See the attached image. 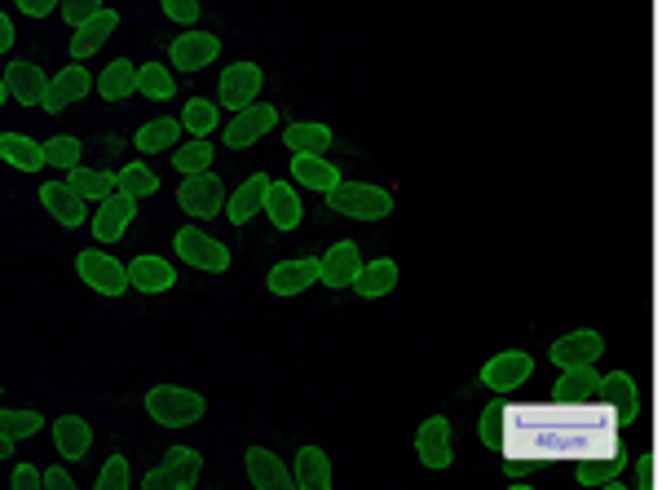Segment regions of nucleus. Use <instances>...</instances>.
Here are the masks:
<instances>
[{
  "mask_svg": "<svg viewBox=\"0 0 662 490\" xmlns=\"http://www.w3.org/2000/svg\"><path fill=\"white\" fill-rule=\"evenodd\" d=\"M623 420L614 403H526L504 407V460L513 469L588 465L619 456Z\"/></svg>",
  "mask_w": 662,
  "mask_h": 490,
  "instance_id": "1",
  "label": "nucleus"
},
{
  "mask_svg": "<svg viewBox=\"0 0 662 490\" xmlns=\"http://www.w3.org/2000/svg\"><path fill=\"white\" fill-rule=\"evenodd\" d=\"M204 411H208L204 394L182 389V385H155V389L146 394V416H151L155 425H164V429L199 425V420H204Z\"/></svg>",
  "mask_w": 662,
  "mask_h": 490,
  "instance_id": "2",
  "label": "nucleus"
},
{
  "mask_svg": "<svg viewBox=\"0 0 662 490\" xmlns=\"http://www.w3.org/2000/svg\"><path fill=\"white\" fill-rule=\"evenodd\" d=\"M328 208L353 217V221H384L393 212V195L380 186H366V181H340L335 190H328Z\"/></svg>",
  "mask_w": 662,
  "mask_h": 490,
  "instance_id": "3",
  "label": "nucleus"
},
{
  "mask_svg": "<svg viewBox=\"0 0 662 490\" xmlns=\"http://www.w3.org/2000/svg\"><path fill=\"white\" fill-rule=\"evenodd\" d=\"M199 473H204V456H199L195 447H173V451L164 456V465L151 469V473L142 478V487L146 490H195L199 487Z\"/></svg>",
  "mask_w": 662,
  "mask_h": 490,
  "instance_id": "4",
  "label": "nucleus"
},
{
  "mask_svg": "<svg viewBox=\"0 0 662 490\" xmlns=\"http://www.w3.org/2000/svg\"><path fill=\"white\" fill-rule=\"evenodd\" d=\"M173 248H177V257H182L186 265H195V270H208V274H226V270H230V248H226L221 239L195 230V226H182V230L173 234Z\"/></svg>",
  "mask_w": 662,
  "mask_h": 490,
  "instance_id": "5",
  "label": "nucleus"
},
{
  "mask_svg": "<svg viewBox=\"0 0 662 490\" xmlns=\"http://www.w3.org/2000/svg\"><path fill=\"white\" fill-rule=\"evenodd\" d=\"M75 274L97 292V296H124L133 283H128V265H120L115 257L97 252V248H84L75 257Z\"/></svg>",
  "mask_w": 662,
  "mask_h": 490,
  "instance_id": "6",
  "label": "nucleus"
},
{
  "mask_svg": "<svg viewBox=\"0 0 662 490\" xmlns=\"http://www.w3.org/2000/svg\"><path fill=\"white\" fill-rule=\"evenodd\" d=\"M177 204H182V212L204 217V221H208V217H221V212H226V186H221V177H213V168H208V173H195V177L182 181Z\"/></svg>",
  "mask_w": 662,
  "mask_h": 490,
  "instance_id": "7",
  "label": "nucleus"
},
{
  "mask_svg": "<svg viewBox=\"0 0 662 490\" xmlns=\"http://www.w3.org/2000/svg\"><path fill=\"white\" fill-rule=\"evenodd\" d=\"M275 124H279V106H270V102H252L248 111H239V115L226 124V146H230V150H248V146L261 142Z\"/></svg>",
  "mask_w": 662,
  "mask_h": 490,
  "instance_id": "8",
  "label": "nucleus"
},
{
  "mask_svg": "<svg viewBox=\"0 0 662 490\" xmlns=\"http://www.w3.org/2000/svg\"><path fill=\"white\" fill-rule=\"evenodd\" d=\"M133 217H137V199H133V195H124V190L106 195V199L97 204L93 221H89V226H93V239H97V243H120Z\"/></svg>",
  "mask_w": 662,
  "mask_h": 490,
  "instance_id": "9",
  "label": "nucleus"
},
{
  "mask_svg": "<svg viewBox=\"0 0 662 490\" xmlns=\"http://www.w3.org/2000/svg\"><path fill=\"white\" fill-rule=\"evenodd\" d=\"M261 80H266V75H261L257 62H235V66H226V71H221V88H217V93H221V106H230L235 115L248 111V106L257 102V93H261Z\"/></svg>",
  "mask_w": 662,
  "mask_h": 490,
  "instance_id": "10",
  "label": "nucleus"
},
{
  "mask_svg": "<svg viewBox=\"0 0 662 490\" xmlns=\"http://www.w3.org/2000/svg\"><path fill=\"white\" fill-rule=\"evenodd\" d=\"M530 372H535L530 354H521V350H504V354H495V358L482 367V385L495 389V394H508V389H521V385L530 380Z\"/></svg>",
  "mask_w": 662,
  "mask_h": 490,
  "instance_id": "11",
  "label": "nucleus"
},
{
  "mask_svg": "<svg viewBox=\"0 0 662 490\" xmlns=\"http://www.w3.org/2000/svg\"><path fill=\"white\" fill-rule=\"evenodd\" d=\"M217 53H221V40H217L213 31H186V35H177V40L168 44L173 71H204Z\"/></svg>",
  "mask_w": 662,
  "mask_h": 490,
  "instance_id": "12",
  "label": "nucleus"
},
{
  "mask_svg": "<svg viewBox=\"0 0 662 490\" xmlns=\"http://www.w3.org/2000/svg\"><path fill=\"white\" fill-rule=\"evenodd\" d=\"M40 204H44V208H49V217H53V221H62L66 230H75V226H84V221H89V208H84L89 199H80V195H75V186H71L66 177H62V181H44V186H40Z\"/></svg>",
  "mask_w": 662,
  "mask_h": 490,
  "instance_id": "13",
  "label": "nucleus"
},
{
  "mask_svg": "<svg viewBox=\"0 0 662 490\" xmlns=\"http://www.w3.org/2000/svg\"><path fill=\"white\" fill-rule=\"evenodd\" d=\"M310 283H323V261H314V257L279 261V265L270 270V292H275V296H297V292H306Z\"/></svg>",
  "mask_w": 662,
  "mask_h": 490,
  "instance_id": "14",
  "label": "nucleus"
},
{
  "mask_svg": "<svg viewBox=\"0 0 662 490\" xmlns=\"http://www.w3.org/2000/svg\"><path fill=\"white\" fill-rule=\"evenodd\" d=\"M93 93V75L80 66V62H71V66H62L53 80H49V88H44V111H62V106H71V102H80V97H89Z\"/></svg>",
  "mask_w": 662,
  "mask_h": 490,
  "instance_id": "15",
  "label": "nucleus"
},
{
  "mask_svg": "<svg viewBox=\"0 0 662 490\" xmlns=\"http://www.w3.org/2000/svg\"><path fill=\"white\" fill-rule=\"evenodd\" d=\"M415 456L428 465V469H446L455 456H451V420L446 416H428L415 434Z\"/></svg>",
  "mask_w": 662,
  "mask_h": 490,
  "instance_id": "16",
  "label": "nucleus"
},
{
  "mask_svg": "<svg viewBox=\"0 0 662 490\" xmlns=\"http://www.w3.org/2000/svg\"><path fill=\"white\" fill-rule=\"evenodd\" d=\"M244 465H248V482L257 490H288L297 487V478L283 469V460L275 456V451H266V447H248V456H244Z\"/></svg>",
  "mask_w": 662,
  "mask_h": 490,
  "instance_id": "17",
  "label": "nucleus"
},
{
  "mask_svg": "<svg viewBox=\"0 0 662 490\" xmlns=\"http://www.w3.org/2000/svg\"><path fill=\"white\" fill-rule=\"evenodd\" d=\"M115 27H120V13H115V9H102V13H93L89 22H80L75 35H71V58H75V62H80V58H93V53L115 35Z\"/></svg>",
  "mask_w": 662,
  "mask_h": 490,
  "instance_id": "18",
  "label": "nucleus"
},
{
  "mask_svg": "<svg viewBox=\"0 0 662 490\" xmlns=\"http://www.w3.org/2000/svg\"><path fill=\"white\" fill-rule=\"evenodd\" d=\"M4 84H9V97H13V102H22V106H44L49 75H44L35 62H13V66H4Z\"/></svg>",
  "mask_w": 662,
  "mask_h": 490,
  "instance_id": "19",
  "label": "nucleus"
},
{
  "mask_svg": "<svg viewBox=\"0 0 662 490\" xmlns=\"http://www.w3.org/2000/svg\"><path fill=\"white\" fill-rule=\"evenodd\" d=\"M606 354V341L597 336V332H570V336H561L557 345H552V363L566 372V367H588V363H597Z\"/></svg>",
  "mask_w": 662,
  "mask_h": 490,
  "instance_id": "20",
  "label": "nucleus"
},
{
  "mask_svg": "<svg viewBox=\"0 0 662 490\" xmlns=\"http://www.w3.org/2000/svg\"><path fill=\"white\" fill-rule=\"evenodd\" d=\"M606 398V376L588 363V367H566V376L557 380V403H597Z\"/></svg>",
  "mask_w": 662,
  "mask_h": 490,
  "instance_id": "21",
  "label": "nucleus"
},
{
  "mask_svg": "<svg viewBox=\"0 0 662 490\" xmlns=\"http://www.w3.org/2000/svg\"><path fill=\"white\" fill-rule=\"evenodd\" d=\"M53 447L62 460H84L93 447V429L84 416H58L53 420Z\"/></svg>",
  "mask_w": 662,
  "mask_h": 490,
  "instance_id": "22",
  "label": "nucleus"
},
{
  "mask_svg": "<svg viewBox=\"0 0 662 490\" xmlns=\"http://www.w3.org/2000/svg\"><path fill=\"white\" fill-rule=\"evenodd\" d=\"M266 195H270V177L266 173H252L235 195H230V204H226V217L235 221V226H244V221H252L261 208H266Z\"/></svg>",
  "mask_w": 662,
  "mask_h": 490,
  "instance_id": "23",
  "label": "nucleus"
},
{
  "mask_svg": "<svg viewBox=\"0 0 662 490\" xmlns=\"http://www.w3.org/2000/svg\"><path fill=\"white\" fill-rule=\"evenodd\" d=\"M128 283H133L137 292L155 296V292H168V288L177 283V270H173L164 257H133V265H128Z\"/></svg>",
  "mask_w": 662,
  "mask_h": 490,
  "instance_id": "24",
  "label": "nucleus"
},
{
  "mask_svg": "<svg viewBox=\"0 0 662 490\" xmlns=\"http://www.w3.org/2000/svg\"><path fill=\"white\" fill-rule=\"evenodd\" d=\"M0 159L18 173H40L44 159V142H31L27 133H0Z\"/></svg>",
  "mask_w": 662,
  "mask_h": 490,
  "instance_id": "25",
  "label": "nucleus"
},
{
  "mask_svg": "<svg viewBox=\"0 0 662 490\" xmlns=\"http://www.w3.org/2000/svg\"><path fill=\"white\" fill-rule=\"evenodd\" d=\"M358 270H362V257H358V243H331L328 257H323V283L328 288H353V279H358Z\"/></svg>",
  "mask_w": 662,
  "mask_h": 490,
  "instance_id": "26",
  "label": "nucleus"
},
{
  "mask_svg": "<svg viewBox=\"0 0 662 490\" xmlns=\"http://www.w3.org/2000/svg\"><path fill=\"white\" fill-rule=\"evenodd\" d=\"M261 212L275 221V230H297L301 226V199H297V190L288 181H270V195H266Z\"/></svg>",
  "mask_w": 662,
  "mask_h": 490,
  "instance_id": "27",
  "label": "nucleus"
},
{
  "mask_svg": "<svg viewBox=\"0 0 662 490\" xmlns=\"http://www.w3.org/2000/svg\"><path fill=\"white\" fill-rule=\"evenodd\" d=\"M292 177L310 190H335L340 186V168L328 164V155H292Z\"/></svg>",
  "mask_w": 662,
  "mask_h": 490,
  "instance_id": "28",
  "label": "nucleus"
},
{
  "mask_svg": "<svg viewBox=\"0 0 662 490\" xmlns=\"http://www.w3.org/2000/svg\"><path fill=\"white\" fill-rule=\"evenodd\" d=\"M137 93V66L128 58H115L102 75H97V97L102 102H124Z\"/></svg>",
  "mask_w": 662,
  "mask_h": 490,
  "instance_id": "29",
  "label": "nucleus"
},
{
  "mask_svg": "<svg viewBox=\"0 0 662 490\" xmlns=\"http://www.w3.org/2000/svg\"><path fill=\"white\" fill-rule=\"evenodd\" d=\"M397 288V265L389 261V257H380V261H366L362 270H358V279H353V292L358 296H366V301H375V296H389Z\"/></svg>",
  "mask_w": 662,
  "mask_h": 490,
  "instance_id": "30",
  "label": "nucleus"
},
{
  "mask_svg": "<svg viewBox=\"0 0 662 490\" xmlns=\"http://www.w3.org/2000/svg\"><path fill=\"white\" fill-rule=\"evenodd\" d=\"M66 181H71L75 195L89 199V204H102L106 195H115V173H106V168H84V164H75V168L66 173Z\"/></svg>",
  "mask_w": 662,
  "mask_h": 490,
  "instance_id": "31",
  "label": "nucleus"
},
{
  "mask_svg": "<svg viewBox=\"0 0 662 490\" xmlns=\"http://www.w3.org/2000/svg\"><path fill=\"white\" fill-rule=\"evenodd\" d=\"M283 142L292 155H328L331 150V128L328 124H288Z\"/></svg>",
  "mask_w": 662,
  "mask_h": 490,
  "instance_id": "32",
  "label": "nucleus"
},
{
  "mask_svg": "<svg viewBox=\"0 0 662 490\" xmlns=\"http://www.w3.org/2000/svg\"><path fill=\"white\" fill-rule=\"evenodd\" d=\"M177 137H182V119H168V115H159V119H146V124L137 128L133 146H137L142 155H155V150H168Z\"/></svg>",
  "mask_w": 662,
  "mask_h": 490,
  "instance_id": "33",
  "label": "nucleus"
},
{
  "mask_svg": "<svg viewBox=\"0 0 662 490\" xmlns=\"http://www.w3.org/2000/svg\"><path fill=\"white\" fill-rule=\"evenodd\" d=\"M297 487L301 490H328L331 487V460L319 451V447H301L297 456Z\"/></svg>",
  "mask_w": 662,
  "mask_h": 490,
  "instance_id": "34",
  "label": "nucleus"
},
{
  "mask_svg": "<svg viewBox=\"0 0 662 490\" xmlns=\"http://www.w3.org/2000/svg\"><path fill=\"white\" fill-rule=\"evenodd\" d=\"M137 93L151 102H168L177 93V80L168 75L164 62H146V66H137Z\"/></svg>",
  "mask_w": 662,
  "mask_h": 490,
  "instance_id": "35",
  "label": "nucleus"
},
{
  "mask_svg": "<svg viewBox=\"0 0 662 490\" xmlns=\"http://www.w3.org/2000/svg\"><path fill=\"white\" fill-rule=\"evenodd\" d=\"M606 398L619 407V420L628 425V420H637V407H641V398H637V380L628 376V372H614V376H606Z\"/></svg>",
  "mask_w": 662,
  "mask_h": 490,
  "instance_id": "36",
  "label": "nucleus"
},
{
  "mask_svg": "<svg viewBox=\"0 0 662 490\" xmlns=\"http://www.w3.org/2000/svg\"><path fill=\"white\" fill-rule=\"evenodd\" d=\"M173 168L186 173V177L208 173V168H213V142H208V137H195V142L177 146V150H173Z\"/></svg>",
  "mask_w": 662,
  "mask_h": 490,
  "instance_id": "37",
  "label": "nucleus"
},
{
  "mask_svg": "<svg viewBox=\"0 0 662 490\" xmlns=\"http://www.w3.org/2000/svg\"><path fill=\"white\" fill-rule=\"evenodd\" d=\"M115 190H124V195H133V199H146V195L159 190V177H155L146 164H124V168L115 173Z\"/></svg>",
  "mask_w": 662,
  "mask_h": 490,
  "instance_id": "38",
  "label": "nucleus"
},
{
  "mask_svg": "<svg viewBox=\"0 0 662 490\" xmlns=\"http://www.w3.org/2000/svg\"><path fill=\"white\" fill-rule=\"evenodd\" d=\"M217 119H221V115H217V106H213L208 97H190L186 111H182V128H190L195 137H208V133L217 128Z\"/></svg>",
  "mask_w": 662,
  "mask_h": 490,
  "instance_id": "39",
  "label": "nucleus"
},
{
  "mask_svg": "<svg viewBox=\"0 0 662 490\" xmlns=\"http://www.w3.org/2000/svg\"><path fill=\"white\" fill-rule=\"evenodd\" d=\"M80 150H84V142L66 137V133H58V137L44 142V159H49V168H58V173H71V168L80 164Z\"/></svg>",
  "mask_w": 662,
  "mask_h": 490,
  "instance_id": "40",
  "label": "nucleus"
},
{
  "mask_svg": "<svg viewBox=\"0 0 662 490\" xmlns=\"http://www.w3.org/2000/svg\"><path fill=\"white\" fill-rule=\"evenodd\" d=\"M628 469V460L623 456H610V460H588V465H579V482L583 487H610L619 473Z\"/></svg>",
  "mask_w": 662,
  "mask_h": 490,
  "instance_id": "41",
  "label": "nucleus"
},
{
  "mask_svg": "<svg viewBox=\"0 0 662 490\" xmlns=\"http://www.w3.org/2000/svg\"><path fill=\"white\" fill-rule=\"evenodd\" d=\"M40 425H44V420H40L35 411H9V407H0V434L13 438V442L40 434Z\"/></svg>",
  "mask_w": 662,
  "mask_h": 490,
  "instance_id": "42",
  "label": "nucleus"
},
{
  "mask_svg": "<svg viewBox=\"0 0 662 490\" xmlns=\"http://www.w3.org/2000/svg\"><path fill=\"white\" fill-rule=\"evenodd\" d=\"M133 487V473H128V460L124 456H111L97 473V490H128Z\"/></svg>",
  "mask_w": 662,
  "mask_h": 490,
  "instance_id": "43",
  "label": "nucleus"
},
{
  "mask_svg": "<svg viewBox=\"0 0 662 490\" xmlns=\"http://www.w3.org/2000/svg\"><path fill=\"white\" fill-rule=\"evenodd\" d=\"M482 442L486 447H504V403H490L486 407V416H482Z\"/></svg>",
  "mask_w": 662,
  "mask_h": 490,
  "instance_id": "44",
  "label": "nucleus"
},
{
  "mask_svg": "<svg viewBox=\"0 0 662 490\" xmlns=\"http://www.w3.org/2000/svg\"><path fill=\"white\" fill-rule=\"evenodd\" d=\"M58 9H62V22H66V27H80V22H89L93 13H102V0H62Z\"/></svg>",
  "mask_w": 662,
  "mask_h": 490,
  "instance_id": "45",
  "label": "nucleus"
},
{
  "mask_svg": "<svg viewBox=\"0 0 662 490\" xmlns=\"http://www.w3.org/2000/svg\"><path fill=\"white\" fill-rule=\"evenodd\" d=\"M164 4V13L173 18V22H182V27H190L195 18H199V0H159Z\"/></svg>",
  "mask_w": 662,
  "mask_h": 490,
  "instance_id": "46",
  "label": "nucleus"
},
{
  "mask_svg": "<svg viewBox=\"0 0 662 490\" xmlns=\"http://www.w3.org/2000/svg\"><path fill=\"white\" fill-rule=\"evenodd\" d=\"M9 482H13V490H35V487H44V473H35L31 465H18Z\"/></svg>",
  "mask_w": 662,
  "mask_h": 490,
  "instance_id": "47",
  "label": "nucleus"
},
{
  "mask_svg": "<svg viewBox=\"0 0 662 490\" xmlns=\"http://www.w3.org/2000/svg\"><path fill=\"white\" fill-rule=\"evenodd\" d=\"M58 4H62V0H18V9H22L27 18H49Z\"/></svg>",
  "mask_w": 662,
  "mask_h": 490,
  "instance_id": "48",
  "label": "nucleus"
},
{
  "mask_svg": "<svg viewBox=\"0 0 662 490\" xmlns=\"http://www.w3.org/2000/svg\"><path fill=\"white\" fill-rule=\"evenodd\" d=\"M44 487L49 490H75V482H71V473H66V469H49V473H44Z\"/></svg>",
  "mask_w": 662,
  "mask_h": 490,
  "instance_id": "49",
  "label": "nucleus"
},
{
  "mask_svg": "<svg viewBox=\"0 0 662 490\" xmlns=\"http://www.w3.org/2000/svg\"><path fill=\"white\" fill-rule=\"evenodd\" d=\"M9 44H13V22L9 13H0V53H9Z\"/></svg>",
  "mask_w": 662,
  "mask_h": 490,
  "instance_id": "50",
  "label": "nucleus"
},
{
  "mask_svg": "<svg viewBox=\"0 0 662 490\" xmlns=\"http://www.w3.org/2000/svg\"><path fill=\"white\" fill-rule=\"evenodd\" d=\"M641 487H650V456H641V473H637Z\"/></svg>",
  "mask_w": 662,
  "mask_h": 490,
  "instance_id": "51",
  "label": "nucleus"
},
{
  "mask_svg": "<svg viewBox=\"0 0 662 490\" xmlns=\"http://www.w3.org/2000/svg\"><path fill=\"white\" fill-rule=\"evenodd\" d=\"M9 456H13V438L0 434V460H9Z\"/></svg>",
  "mask_w": 662,
  "mask_h": 490,
  "instance_id": "52",
  "label": "nucleus"
},
{
  "mask_svg": "<svg viewBox=\"0 0 662 490\" xmlns=\"http://www.w3.org/2000/svg\"><path fill=\"white\" fill-rule=\"evenodd\" d=\"M4 97H9V84H4V75H0V102H4Z\"/></svg>",
  "mask_w": 662,
  "mask_h": 490,
  "instance_id": "53",
  "label": "nucleus"
}]
</instances>
